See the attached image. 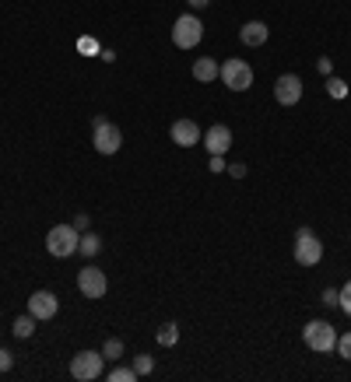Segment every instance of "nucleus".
Here are the masks:
<instances>
[{
	"instance_id": "obj_20",
	"label": "nucleus",
	"mask_w": 351,
	"mask_h": 382,
	"mask_svg": "<svg viewBox=\"0 0 351 382\" xmlns=\"http://www.w3.org/2000/svg\"><path fill=\"white\" fill-rule=\"evenodd\" d=\"M133 379H141L133 368H113L109 372V382H133Z\"/></svg>"
},
{
	"instance_id": "obj_17",
	"label": "nucleus",
	"mask_w": 351,
	"mask_h": 382,
	"mask_svg": "<svg viewBox=\"0 0 351 382\" xmlns=\"http://www.w3.org/2000/svg\"><path fill=\"white\" fill-rule=\"evenodd\" d=\"M102 358L106 361H116V358H123V340L120 337H109L102 344Z\"/></svg>"
},
{
	"instance_id": "obj_7",
	"label": "nucleus",
	"mask_w": 351,
	"mask_h": 382,
	"mask_svg": "<svg viewBox=\"0 0 351 382\" xmlns=\"http://www.w3.org/2000/svg\"><path fill=\"white\" fill-rule=\"evenodd\" d=\"M200 36H204V25L197 21V14H179L173 25V43L179 49H193V46L200 43Z\"/></svg>"
},
{
	"instance_id": "obj_13",
	"label": "nucleus",
	"mask_w": 351,
	"mask_h": 382,
	"mask_svg": "<svg viewBox=\"0 0 351 382\" xmlns=\"http://www.w3.org/2000/svg\"><path fill=\"white\" fill-rule=\"evenodd\" d=\"M267 36H270V29L263 25V21H246L243 29H239V39H243V46H263L267 43Z\"/></svg>"
},
{
	"instance_id": "obj_14",
	"label": "nucleus",
	"mask_w": 351,
	"mask_h": 382,
	"mask_svg": "<svg viewBox=\"0 0 351 382\" xmlns=\"http://www.w3.org/2000/svg\"><path fill=\"white\" fill-rule=\"evenodd\" d=\"M193 78H197L200 85H208V81H215V78H218V63H215L211 56H200V60L193 63Z\"/></svg>"
},
{
	"instance_id": "obj_22",
	"label": "nucleus",
	"mask_w": 351,
	"mask_h": 382,
	"mask_svg": "<svg viewBox=\"0 0 351 382\" xmlns=\"http://www.w3.org/2000/svg\"><path fill=\"white\" fill-rule=\"evenodd\" d=\"M341 358H351V334H345V337H337V347H334Z\"/></svg>"
},
{
	"instance_id": "obj_4",
	"label": "nucleus",
	"mask_w": 351,
	"mask_h": 382,
	"mask_svg": "<svg viewBox=\"0 0 351 382\" xmlns=\"http://www.w3.org/2000/svg\"><path fill=\"white\" fill-rule=\"evenodd\" d=\"M102 365H106L102 351H78V354L71 358V376L78 382H91L102 376Z\"/></svg>"
},
{
	"instance_id": "obj_12",
	"label": "nucleus",
	"mask_w": 351,
	"mask_h": 382,
	"mask_svg": "<svg viewBox=\"0 0 351 382\" xmlns=\"http://www.w3.org/2000/svg\"><path fill=\"white\" fill-rule=\"evenodd\" d=\"M204 148H208L211 155H225V151L232 148V130L221 127V123H215V127L204 133Z\"/></svg>"
},
{
	"instance_id": "obj_23",
	"label": "nucleus",
	"mask_w": 351,
	"mask_h": 382,
	"mask_svg": "<svg viewBox=\"0 0 351 382\" xmlns=\"http://www.w3.org/2000/svg\"><path fill=\"white\" fill-rule=\"evenodd\" d=\"M337 305H341V309H345V312L351 316V281L345 284V288H341V298H337Z\"/></svg>"
},
{
	"instance_id": "obj_6",
	"label": "nucleus",
	"mask_w": 351,
	"mask_h": 382,
	"mask_svg": "<svg viewBox=\"0 0 351 382\" xmlns=\"http://www.w3.org/2000/svg\"><path fill=\"white\" fill-rule=\"evenodd\" d=\"M218 78L232 88V91H246V88L253 85V71H250V63H246V60H235V56L221 63Z\"/></svg>"
},
{
	"instance_id": "obj_28",
	"label": "nucleus",
	"mask_w": 351,
	"mask_h": 382,
	"mask_svg": "<svg viewBox=\"0 0 351 382\" xmlns=\"http://www.w3.org/2000/svg\"><path fill=\"white\" fill-rule=\"evenodd\" d=\"M190 7H208V0H190Z\"/></svg>"
},
{
	"instance_id": "obj_19",
	"label": "nucleus",
	"mask_w": 351,
	"mask_h": 382,
	"mask_svg": "<svg viewBox=\"0 0 351 382\" xmlns=\"http://www.w3.org/2000/svg\"><path fill=\"white\" fill-rule=\"evenodd\" d=\"M151 368H155V361H151L148 354H137V358H133V372H137V376H151Z\"/></svg>"
},
{
	"instance_id": "obj_2",
	"label": "nucleus",
	"mask_w": 351,
	"mask_h": 382,
	"mask_svg": "<svg viewBox=\"0 0 351 382\" xmlns=\"http://www.w3.org/2000/svg\"><path fill=\"white\" fill-rule=\"evenodd\" d=\"M91 144H95V151L98 155H116L120 151V144H123V133L116 123H109V120H102V116H95L91 120Z\"/></svg>"
},
{
	"instance_id": "obj_11",
	"label": "nucleus",
	"mask_w": 351,
	"mask_h": 382,
	"mask_svg": "<svg viewBox=\"0 0 351 382\" xmlns=\"http://www.w3.org/2000/svg\"><path fill=\"white\" fill-rule=\"evenodd\" d=\"M169 137H173L179 148H193V144L200 140V127H197L193 120H176L173 127H169Z\"/></svg>"
},
{
	"instance_id": "obj_1",
	"label": "nucleus",
	"mask_w": 351,
	"mask_h": 382,
	"mask_svg": "<svg viewBox=\"0 0 351 382\" xmlns=\"http://www.w3.org/2000/svg\"><path fill=\"white\" fill-rule=\"evenodd\" d=\"M78 242H81V232L74 224H56L46 235V253L56 256V259H67V256L78 253Z\"/></svg>"
},
{
	"instance_id": "obj_21",
	"label": "nucleus",
	"mask_w": 351,
	"mask_h": 382,
	"mask_svg": "<svg viewBox=\"0 0 351 382\" xmlns=\"http://www.w3.org/2000/svg\"><path fill=\"white\" fill-rule=\"evenodd\" d=\"M327 85H330V95H334V98H345V95H348V85H345V81H337V78H330Z\"/></svg>"
},
{
	"instance_id": "obj_27",
	"label": "nucleus",
	"mask_w": 351,
	"mask_h": 382,
	"mask_svg": "<svg viewBox=\"0 0 351 382\" xmlns=\"http://www.w3.org/2000/svg\"><path fill=\"white\" fill-rule=\"evenodd\" d=\"M232 175H235V179H243V175H246V165H243V162H235V165H232Z\"/></svg>"
},
{
	"instance_id": "obj_25",
	"label": "nucleus",
	"mask_w": 351,
	"mask_h": 382,
	"mask_svg": "<svg viewBox=\"0 0 351 382\" xmlns=\"http://www.w3.org/2000/svg\"><path fill=\"white\" fill-rule=\"evenodd\" d=\"M211 172H225V158L221 155H211V165H208Z\"/></svg>"
},
{
	"instance_id": "obj_9",
	"label": "nucleus",
	"mask_w": 351,
	"mask_h": 382,
	"mask_svg": "<svg viewBox=\"0 0 351 382\" xmlns=\"http://www.w3.org/2000/svg\"><path fill=\"white\" fill-rule=\"evenodd\" d=\"M274 98H278L281 105H295V102L302 98V78H299V74H281V78L274 81Z\"/></svg>"
},
{
	"instance_id": "obj_5",
	"label": "nucleus",
	"mask_w": 351,
	"mask_h": 382,
	"mask_svg": "<svg viewBox=\"0 0 351 382\" xmlns=\"http://www.w3.org/2000/svg\"><path fill=\"white\" fill-rule=\"evenodd\" d=\"M320 259H323V242L316 239L312 228H299V232H295V263L316 267Z\"/></svg>"
},
{
	"instance_id": "obj_3",
	"label": "nucleus",
	"mask_w": 351,
	"mask_h": 382,
	"mask_svg": "<svg viewBox=\"0 0 351 382\" xmlns=\"http://www.w3.org/2000/svg\"><path fill=\"white\" fill-rule=\"evenodd\" d=\"M302 340H306V347L327 354V351L337 347V330H334L327 319H312V323H306V330H302Z\"/></svg>"
},
{
	"instance_id": "obj_26",
	"label": "nucleus",
	"mask_w": 351,
	"mask_h": 382,
	"mask_svg": "<svg viewBox=\"0 0 351 382\" xmlns=\"http://www.w3.org/2000/svg\"><path fill=\"white\" fill-rule=\"evenodd\" d=\"M337 298H341V291H334V288L323 291V301H327V305H337Z\"/></svg>"
},
{
	"instance_id": "obj_8",
	"label": "nucleus",
	"mask_w": 351,
	"mask_h": 382,
	"mask_svg": "<svg viewBox=\"0 0 351 382\" xmlns=\"http://www.w3.org/2000/svg\"><path fill=\"white\" fill-rule=\"evenodd\" d=\"M78 288H81V295L85 298H102L109 284H106V274H102L98 267H91V263H88V267L78 270Z\"/></svg>"
},
{
	"instance_id": "obj_10",
	"label": "nucleus",
	"mask_w": 351,
	"mask_h": 382,
	"mask_svg": "<svg viewBox=\"0 0 351 382\" xmlns=\"http://www.w3.org/2000/svg\"><path fill=\"white\" fill-rule=\"evenodd\" d=\"M56 309H60V301H56L53 291H36V295L29 298V312H32L36 319H53Z\"/></svg>"
},
{
	"instance_id": "obj_16",
	"label": "nucleus",
	"mask_w": 351,
	"mask_h": 382,
	"mask_svg": "<svg viewBox=\"0 0 351 382\" xmlns=\"http://www.w3.org/2000/svg\"><path fill=\"white\" fill-rule=\"evenodd\" d=\"M11 330H14V337L29 340V337H32V334H36V316H32V312H29V316H18Z\"/></svg>"
},
{
	"instance_id": "obj_24",
	"label": "nucleus",
	"mask_w": 351,
	"mask_h": 382,
	"mask_svg": "<svg viewBox=\"0 0 351 382\" xmlns=\"http://www.w3.org/2000/svg\"><path fill=\"white\" fill-rule=\"evenodd\" d=\"M11 365H14V354L0 347V372H11Z\"/></svg>"
},
{
	"instance_id": "obj_18",
	"label": "nucleus",
	"mask_w": 351,
	"mask_h": 382,
	"mask_svg": "<svg viewBox=\"0 0 351 382\" xmlns=\"http://www.w3.org/2000/svg\"><path fill=\"white\" fill-rule=\"evenodd\" d=\"M176 340H179V326H176V323H166V326L158 330V344H162V347H173Z\"/></svg>"
},
{
	"instance_id": "obj_15",
	"label": "nucleus",
	"mask_w": 351,
	"mask_h": 382,
	"mask_svg": "<svg viewBox=\"0 0 351 382\" xmlns=\"http://www.w3.org/2000/svg\"><path fill=\"white\" fill-rule=\"evenodd\" d=\"M98 249H102V239H98L95 232H85V235H81V242H78V253L91 259V256H98Z\"/></svg>"
}]
</instances>
